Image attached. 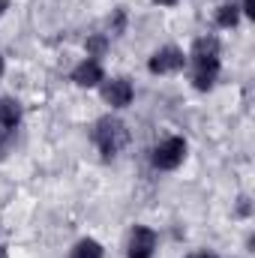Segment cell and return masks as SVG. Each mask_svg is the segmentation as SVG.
<instances>
[{
	"instance_id": "obj_9",
	"label": "cell",
	"mask_w": 255,
	"mask_h": 258,
	"mask_svg": "<svg viewBox=\"0 0 255 258\" xmlns=\"http://www.w3.org/2000/svg\"><path fill=\"white\" fill-rule=\"evenodd\" d=\"M18 120H21V105H18L15 99H3V102H0V126L15 129Z\"/></svg>"
},
{
	"instance_id": "obj_10",
	"label": "cell",
	"mask_w": 255,
	"mask_h": 258,
	"mask_svg": "<svg viewBox=\"0 0 255 258\" xmlns=\"http://www.w3.org/2000/svg\"><path fill=\"white\" fill-rule=\"evenodd\" d=\"M237 18H240V12H237L234 3H225V6H219V12H216V24H219V27H234Z\"/></svg>"
},
{
	"instance_id": "obj_17",
	"label": "cell",
	"mask_w": 255,
	"mask_h": 258,
	"mask_svg": "<svg viewBox=\"0 0 255 258\" xmlns=\"http://www.w3.org/2000/svg\"><path fill=\"white\" fill-rule=\"evenodd\" d=\"M0 75H3V57H0Z\"/></svg>"
},
{
	"instance_id": "obj_4",
	"label": "cell",
	"mask_w": 255,
	"mask_h": 258,
	"mask_svg": "<svg viewBox=\"0 0 255 258\" xmlns=\"http://www.w3.org/2000/svg\"><path fill=\"white\" fill-rule=\"evenodd\" d=\"M156 249V234L144 225H135L129 234V258H150Z\"/></svg>"
},
{
	"instance_id": "obj_12",
	"label": "cell",
	"mask_w": 255,
	"mask_h": 258,
	"mask_svg": "<svg viewBox=\"0 0 255 258\" xmlns=\"http://www.w3.org/2000/svg\"><path fill=\"white\" fill-rule=\"evenodd\" d=\"M87 51H90V54H102V51H105V39H102V36L87 39Z\"/></svg>"
},
{
	"instance_id": "obj_5",
	"label": "cell",
	"mask_w": 255,
	"mask_h": 258,
	"mask_svg": "<svg viewBox=\"0 0 255 258\" xmlns=\"http://www.w3.org/2000/svg\"><path fill=\"white\" fill-rule=\"evenodd\" d=\"M102 99H105L108 105H114V108H123V105H129V99H132V84H129L126 78L108 81V84L102 87Z\"/></svg>"
},
{
	"instance_id": "obj_15",
	"label": "cell",
	"mask_w": 255,
	"mask_h": 258,
	"mask_svg": "<svg viewBox=\"0 0 255 258\" xmlns=\"http://www.w3.org/2000/svg\"><path fill=\"white\" fill-rule=\"evenodd\" d=\"M156 3H162V6H171V3H177V0H156Z\"/></svg>"
},
{
	"instance_id": "obj_7",
	"label": "cell",
	"mask_w": 255,
	"mask_h": 258,
	"mask_svg": "<svg viewBox=\"0 0 255 258\" xmlns=\"http://www.w3.org/2000/svg\"><path fill=\"white\" fill-rule=\"evenodd\" d=\"M72 81H75L78 87H96V84L102 81V66L96 63V60H84V63L75 66Z\"/></svg>"
},
{
	"instance_id": "obj_8",
	"label": "cell",
	"mask_w": 255,
	"mask_h": 258,
	"mask_svg": "<svg viewBox=\"0 0 255 258\" xmlns=\"http://www.w3.org/2000/svg\"><path fill=\"white\" fill-rule=\"evenodd\" d=\"M219 57V39L216 36H201L192 45V60H213Z\"/></svg>"
},
{
	"instance_id": "obj_3",
	"label": "cell",
	"mask_w": 255,
	"mask_h": 258,
	"mask_svg": "<svg viewBox=\"0 0 255 258\" xmlns=\"http://www.w3.org/2000/svg\"><path fill=\"white\" fill-rule=\"evenodd\" d=\"M183 63H186L183 51L174 48V45H168V48H159V51L150 57V72H156V75H162V72H177V69H183Z\"/></svg>"
},
{
	"instance_id": "obj_6",
	"label": "cell",
	"mask_w": 255,
	"mask_h": 258,
	"mask_svg": "<svg viewBox=\"0 0 255 258\" xmlns=\"http://www.w3.org/2000/svg\"><path fill=\"white\" fill-rule=\"evenodd\" d=\"M192 66H195V72H192L195 87L198 90H210L213 81H216V72H219V57H213V60H192Z\"/></svg>"
},
{
	"instance_id": "obj_1",
	"label": "cell",
	"mask_w": 255,
	"mask_h": 258,
	"mask_svg": "<svg viewBox=\"0 0 255 258\" xmlns=\"http://www.w3.org/2000/svg\"><path fill=\"white\" fill-rule=\"evenodd\" d=\"M93 141H96V147L102 150V156H117L123 147H126L129 141V129L123 120H117V117H102L96 126H93Z\"/></svg>"
},
{
	"instance_id": "obj_11",
	"label": "cell",
	"mask_w": 255,
	"mask_h": 258,
	"mask_svg": "<svg viewBox=\"0 0 255 258\" xmlns=\"http://www.w3.org/2000/svg\"><path fill=\"white\" fill-rule=\"evenodd\" d=\"M72 258H102V246L96 240H81L72 249Z\"/></svg>"
},
{
	"instance_id": "obj_13",
	"label": "cell",
	"mask_w": 255,
	"mask_h": 258,
	"mask_svg": "<svg viewBox=\"0 0 255 258\" xmlns=\"http://www.w3.org/2000/svg\"><path fill=\"white\" fill-rule=\"evenodd\" d=\"M243 12H246L249 18H255V0H243Z\"/></svg>"
},
{
	"instance_id": "obj_14",
	"label": "cell",
	"mask_w": 255,
	"mask_h": 258,
	"mask_svg": "<svg viewBox=\"0 0 255 258\" xmlns=\"http://www.w3.org/2000/svg\"><path fill=\"white\" fill-rule=\"evenodd\" d=\"M189 258H216V255H210V252H195V255H189Z\"/></svg>"
},
{
	"instance_id": "obj_16",
	"label": "cell",
	"mask_w": 255,
	"mask_h": 258,
	"mask_svg": "<svg viewBox=\"0 0 255 258\" xmlns=\"http://www.w3.org/2000/svg\"><path fill=\"white\" fill-rule=\"evenodd\" d=\"M3 9H6V0H0V12H3Z\"/></svg>"
},
{
	"instance_id": "obj_2",
	"label": "cell",
	"mask_w": 255,
	"mask_h": 258,
	"mask_svg": "<svg viewBox=\"0 0 255 258\" xmlns=\"http://www.w3.org/2000/svg\"><path fill=\"white\" fill-rule=\"evenodd\" d=\"M186 156V141L183 138H165L156 150H153V165L162 168V171H171L183 162Z\"/></svg>"
}]
</instances>
